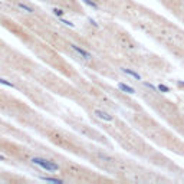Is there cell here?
Returning a JSON list of instances; mask_svg holds the SVG:
<instances>
[{"mask_svg":"<svg viewBox=\"0 0 184 184\" xmlns=\"http://www.w3.org/2000/svg\"><path fill=\"white\" fill-rule=\"evenodd\" d=\"M32 163L36 165H39L40 168H45L48 171H58L59 170V165L56 163H53L51 160H46V158H42V157H35L32 158Z\"/></svg>","mask_w":184,"mask_h":184,"instance_id":"cell-1","label":"cell"},{"mask_svg":"<svg viewBox=\"0 0 184 184\" xmlns=\"http://www.w3.org/2000/svg\"><path fill=\"white\" fill-rule=\"evenodd\" d=\"M71 48H72L73 51L78 53V55H81V56H82L84 59H91V53L86 52L85 49H82L81 46H78V45H71Z\"/></svg>","mask_w":184,"mask_h":184,"instance_id":"cell-2","label":"cell"},{"mask_svg":"<svg viewBox=\"0 0 184 184\" xmlns=\"http://www.w3.org/2000/svg\"><path fill=\"white\" fill-rule=\"evenodd\" d=\"M95 115H97L98 118L104 119V121H108V122H111V121H112V115H109V114H108V112H105V111L97 109V111H95Z\"/></svg>","mask_w":184,"mask_h":184,"instance_id":"cell-3","label":"cell"},{"mask_svg":"<svg viewBox=\"0 0 184 184\" xmlns=\"http://www.w3.org/2000/svg\"><path fill=\"white\" fill-rule=\"evenodd\" d=\"M118 88L121 89L122 92H125V94H134V88H131V86H128L127 84H122V82H119L118 84Z\"/></svg>","mask_w":184,"mask_h":184,"instance_id":"cell-4","label":"cell"},{"mask_svg":"<svg viewBox=\"0 0 184 184\" xmlns=\"http://www.w3.org/2000/svg\"><path fill=\"white\" fill-rule=\"evenodd\" d=\"M122 72L127 73V75H130V76H132V78H135L137 81H141V76L138 75L137 72H134V71H131V69H127V68H122Z\"/></svg>","mask_w":184,"mask_h":184,"instance_id":"cell-5","label":"cell"},{"mask_svg":"<svg viewBox=\"0 0 184 184\" xmlns=\"http://www.w3.org/2000/svg\"><path fill=\"white\" fill-rule=\"evenodd\" d=\"M40 180H45V181H49V183L62 184V180H59V178H53V177H40Z\"/></svg>","mask_w":184,"mask_h":184,"instance_id":"cell-6","label":"cell"},{"mask_svg":"<svg viewBox=\"0 0 184 184\" xmlns=\"http://www.w3.org/2000/svg\"><path fill=\"white\" fill-rule=\"evenodd\" d=\"M17 7L23 9V10H26L27 13H33V7L27 6V5H25V3H17Z\"/></svg>","mask_w":184,"mask_h":184,"instance_id":"cell-7","label":"cell"},{"mask_svg":"<svg viewBox=\"0 0 184 184\" xmlns=\"http://www.w3.org/2000/svg\"><path fill=\"white\" fill-rule=\"evenodd\" d=\"M157 89L158 91H161V92H170V88H168V86H165V85H163V84H161V85H158Z\"/></svg>","mask_w":184,"mask_h":184,"instance_id":"cell-8","label":"cell"},{"mask_svg":"<svg viewBox=\"0 0 184 184\" xmlns=\"http://www.w3.org/2000/svg\"><path fill=\"white\" fill-rule=\"evenodd\" d=\"M0 84H3V85L13 88V84H12V82H9V81H6V79H3V78H0Z\"/></svg>","mask_w":184,"mask_h":184,"instance_id":"cell-9","label":"cell"},{"mask_svg":"<svg viewBox=\"0 0 184 184\" xmlns=\"http://www.w3.org/2000/svg\"><path fill=\"white\" fill-rule=\"evenodd\" d=\"M53 13L59 17H63V10H60V9H53Z\"/></svg>","mask_w":184,"mask_h":184,"instance_id":"cell-10","label":"cell"},{"mask_svg":"<svg viewBox=\"0 0 184 184\" xmlns=\"http://www.w3.org/2000/svg\"><path fill=\"white\" fill-rule=\"evenodd\" d=\"M84 3H85V5H89L91 7H95V9L98 7V5H97V3H94L92 0H84Z\"/></svg>","mask_w":184,"mask_h":184,"instance_id":"cell-11","label":"cell"},{"mask_svg":"<svg viewBox=\"0 0 184 184\" xmlns=\"http://www.w3.org/2000/svg\"><path fill=\"white\" fill-rule=\"evenodd\" d=\"M62 22L65 23L66 26H69V27H73V25H72V23H71V22H68V20H63V19H62Z\"/></svg>","mask_w":184,"mask_h":184,"instance_id":"cell-12","label":"cell"}]
</instances>
